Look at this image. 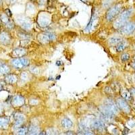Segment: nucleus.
Listing matches in <instances>:
<instances>
[{"label":"nucleus","mask_w":135,"mask_h":135,"mask_svg":"<svg viewBox=\"0 0 135 135\" xmlns=\"http://www.w3.org/2000/svg\"><path fill=\"white\" fill-rule=\"evenodd\" d=\"M132 13V9H127L126 11H124V12L120 15L119 18L118 20H116V22L114 23V28L116 29H119L122 27L123 26L125 25V23L127 21V20L130 16H131Z\"/></svg>","instance_id":"f257e3e1"},{"label":"nucleus","mask_w":135,"mask_h":135,"mask_svg":"<svg viewBox=\"0 0 135 135\" xmlns=\"http://www.w3.org/2000/svg\"><path fill=\"white\" fill-rule=\"evenodd\" d=\"M122 9V5L120 4H117L116 6H113L111 8L109 9V11L107 12V15H106V18L107 21H112L114 20V18L116 17L119 13L121 12Z\"/></svg>","instance_id":"f03ea898"},{"label":"nucleus","mask_w":135,"mask_h":135,"mask_svg":"<svg viewBox=\"0 0 135 135\" xmlns=\"http://www.w3.org/2000/svg\"><path fill=\"white\" fill-rule=\"evenodd\" d=\"M11 64L13 67L17 69H21L24 67H26L29 64V60L25 57H18L13 59L11 61Z\"/></svg>","instance_id":"7ed1b4c3"},{"label":"nucleus","mask_w":135,"mask_h":135,"mask_svg":"<svg viewBox=\"0 0 135 135\" xmlns=\"http://www.w3.org/2000/svg\"><path fill=\"white\" fill-rule=\"evenodd\" d=\"M17 22L20 24V25L22 26V28L26 30L31 29L32 27V23L31 22L26 18L24 17H21L17 18Z\"/></svg>","instance_id":"20e7f679"},{"label":"nucleus","mask_w":135,"mask_h":135,"mask_svg":"<svg viewBox=\"0 0 135 135\" xmlns=\"http://www.w3.org/2000/svg\"><path fill=\"white\" fill-rule=\"evenodd\" d=\"M135 30V23H128L121 28V32L124 35H129Z\"/></svg>","instance_id":"39448f33"},{"label":"nucleus","mask_w":135,"mask_h":135,"mask_svg":"<svg viewBox=\"0 0 135 135\" xmlns=\"http://www.w3.org/2000/svg\"><path fill=\"white\" fill-rule=\"evenodd\" d=\"M105 107L107 108L108 110H110L112 113H113L114 114H116L118 112V106L116 105L115 103L113 102V101L111 100H106L105 102Z\"/></svg>","instance_id":"423d86ee"},{"label":"nucleus","mask_w":135,"mask_h":135,"mask_svg":"<svg viewBox=\"0 0 135 135\" xmlns=\"http://www.w3.org/2000/svg\"><path fill=\"white\" fill-rule=\"evenodd\" d=\"M117 103H118V106L119 107V109H121L124 112H126V113H129L130 112V108L129 105L124 99H118V101H117Z\"/></svg>","instance_id":"0eeeda50"},{"label":"nucleus","mask_w":135,"mask_h":135,"mask_svg":"<svg viewBox=\"0 0 135 135\" xmlns=\"http://www.w3.org/2000/svg\"><path fill=\"white\" fill-rule=\"evenodd\" d=\"M15 124H14V127L15 128H18L20 126L22 125L24 123V120H25V117L24 115H22L21 113H16L15 115Z\"/></svg>","instance_id":"6e6552de"},{"label":"nucleus","mask_w":135,"mask_h":135,"mask_svg":"<svg viewBox=\"0 0 135 135\" xmlns=\"http://www.w3.org/2000/svg\"><path fill=\"white\" fill-rule=\"evenodd\" d=\"M56 39V35L53 32H47L45 33L41 37V41L44 43H47L51 41H53Z\"/></svg>","instance_id":"1a4fd4ad"},{"label":"nucleus","mask_w":135,"mask_h":135,"mask_svg":"<svg viewBox=\"0 0 135 135\" xmlns=\"http://www.w3.org/2000/svg\"><path fill=\"white\" fill-rule=\"evenodd\" d=\"M91 126L93 128L96 130H102L104 128L103 123L100 120H95L94 122H93L92 123Z\"/></svg>","instance_id":"9d476101"},{"label":"nucleus","mask_w":135,"mask_h":135,"mask_svg":"<svg viewBox=\"0 0 135 135\" xmlns=\"http://www.w3.org/2000/svg\"><path fill=\"white\" fill-rule=\"evenodd\" d=\"M0 41L3 44H8L10 42V38L9 35L6 32H2L0 33Z\"/></svg>","instance_id":"9b49d317"},{"label":"nucleus","mask_w":135,"mask_h":135,"mask_svg":"<svg viewBox=\"0 0 135 135\" xmlns=\"http://www.w3.org/2000/svg\"><path fill=\"white\" fill-rule=\"evenodd\" d=\"M13 104L14 105H16V106H20V105H22V104H24V98L20 96V95H17V96H15L13 98Z\"/></svg>","instance_id":"f8f14e48"},{"label":"nucleus","mask_w":135,"mask_h":135,"mask_svg":"<svg viewBox=\"0 0 135 135\" xmlns=\"http://www.w3.org/2000/svg\"><path fill=\"white\" fill-rule=\"evenodd\" d=\"M62 125L64 128L70 129L73 126V123H72L71 119H70L68 118H65L62 120Z\"/></svg>","instance_id":"ddd939ff"},{"label":"nucleus","mask_w":135,"mask_h":135,"mask_svg":"<svg viewBox=\"0 0 135 135\" xmlns=\"http://www.w3.org/2000/svg\"><path fill=\"white\" fill-rule=\"evenodd\" d=\"M40 130L37 126L35 125H32L28 128V132L30 135H38L40 134Z\"/></svg>","instance_id":"4468645a"},{"label":"nucleus","mask_w":135,"mask_h":135,"mask_svg":"<svg viewBox=\"0 0 135 135\" xmlns=\"http://www.w3.org/2000/svg\"><path fill=\"white\" fill-rule=\"evenodd\" d=\"M122 41L121 38L117 37H110L108 40L109 44L111 45H116Z\"/></svg>","instance_id":"2eb2a0df"},{"label":"nucleus","mask_w":135,"mask_h":135,"mask_svg":"<svg viewBox=\"0 0 135 135\" xmlns=\"http://www.w3.org/2000/svg\"><path fill=\"white\" fill-rule=\"evenodd\" d=\"M80 134L83 135H93L91 130L88 128L87 126H86L84 124H81L80 126Z\"/></svg>","instance_id":"dca6fc26"},{"label":"nucleus","mask_w":135,"mask_h":135,"mask_svg":"<svg viewBox=\"0 0 135 135\" xmlns=\"http://www.w3.org/2000/svg\"><path fill=\"white\" fill-rule=\"evenodd\" d=\"M9 119L7 118H0V128H6L8 126Z\"/></svg>","instance_id":"f3484780"},{"label":"nucleus","mask_w":135,"mask_h":135,"mask_svg":"<svg viewBox=\"0 0 135 135\" xmlns=\"http://www.w3.org/2000/svg\"><path fill=\"white\" fill-rule=\"evenodd\" d=\"M6 80L7 82H8L9 84H13L14 82H16L17 80V76L14 74H9L6 78Z\"/></svg>","instance_id":"a211bd4d"},{"label":"nucleus","mask_w":135,"mask_h":135,"mask_svg":"<svg viewBox=\"0 0 135 135\" xmlns=\"http://www.w3.org/2000/svg\"><path fill=\"white\" fill-rule=\"evenodd\" d=\"M49 20L45 18V16H42L40 18V19H39V23L40 24V25L43 27H45L49 25Z\"/></svg>","instance_id":"6ab92c4d"},{"label":"nucleus","mask_w":135,"mask_h":135,"mask_svg":"<svg viewBox=\"0 0 135 135\" xmlns=\"http://www.w3.org/2000/svg\"><path fill=\"white\" fill-rule=\"evenodd\" d=\"M9 72V68L6 64L0 65V74H6Z\"/></svg>","instance_id":"aec40b11"},{"label":"nucleus","mask_w":135,"mask_h":135,"mask_svg":"<svg viewBox=\"0 0 135 135\" xmlns=\"http://www.w3.org/2000/svg\"><path fill=\"white\" fill-rule=\"evenodd\" d=\"M14 54L16 55V56L21 57L23 56L24 54H26L25 50L24 49H21V48H18V49H16L14 50Z\"/></svg>","instance_id":"412c9836"},{"label":"nucleus","mask_w":135,"mask_h":135,"mask_svg":"<svg viewBox=\"0 0 135 135\" xmlns=\"http://www.w3.org/2000/svg\"><path fill=\"white\" fill-rule=\"evenodd\" d=\"M28 132V128L26 127H22V128H18L16 130V134L18 135H26Z\"/></svg>","instance_id":"4be33fe9"},{"label":"nucleus","mask_w":135,"mask_h":135,"mask_svg":"<svg viewBox=\"0 0 135 135\" xmlns=\"http://www.w3.org/2000/svg\"><path fill=\"white\" fill-rule=\"evenodd\" d=\"M125 47H126V44H125V43L124 42H123V41H121L118 44V45L116 46V51H123L124 49H125Z\"/></svg>","instance_id":"5701e85b"},{"label":"nucleus","mask_w":135,"mask_h":135,"mask_svg":"<svg viewBox=\"0 0 135 135\" xmlns=\"http://www.w3.org/2000/svg\"><path fill=\"white\" fill-rule=\"evenodd\" d=\"M122 96L123 97V98L125 99V100H130L131 97H132V95H131V93H130L129 91H124L122 94Z\"/></svg>","instance_id":"b1692460"},{"label":"nucleus","mask_w":135,"mask_h":135,"mask_svg":"<svg viewBox=\"0 0 135 135\" xmlns=\"http://www.w3.org/2000/svg\"><path fill=\"white\" fill-rule=\"evenodd\" d=\"M1 20L5 24H6L9 21V18H8L7 14H2V15L1 16Z\"/></svg>","instance_id":"393cba45"},{"label":"nucleus","mask_w":135,"mask_h":135,"mask_svg":"<svg viewBox=\"0 0 135 135\" xmlns=\"http://www.w3.org/2000/svg\"><path fill=\"white\" fill-rule=\"evenodd\" d=\"M93 21H94V17L93 16L92 18H91V20H90V22L88 24V25L87 26V28H86V31H89V30L91 28V26H92V24L93 23Z\"/></svg>","instance_id":"a878e982"},{"label":"nucleus","mask_w":135,"mask_h":135,"mask_svg":"<svg viewBox=\"0 0 135 135\" xmlns=\"http://www.w3.org/2000/svg\"><path fill=\"white\" fill-rule=\"evenodd\" d=\"M130 59V56L128 54H123L122 57H121V60L122 62H126Z\"/></svg>","instance_id":"bb28decb"},{"label":"nucleus","mask_w":135,"mask_h":135,"mask_svg":"<svg viewBox=\"0 0 135 135\" xmlns=\"http://www.w3.org/2000/svg\"><path fill=\"white\" fill-rule=\"evenodd\" d=\"M113 0H103V6L105 7V8H107V7L110 6V3H111Z\"/></svg>","instance_id":"cd10ccee"},{"label":"nucleus","mask_w":135,"mask_h":135,"mask_svg":"<svg viewBox=\"0 0 135 135\" xmlns=\"http://www.w3.org/2000/svg\"><path fill=\"white\" fill-rule=\"evenodd\" d=\"M6 25V26L8 27V28H14V23H13L12 21H10V20H9V22L7 23Z\"/></svg>","instance_id":"c85d7f7f"},{"label":"nucleus","mask_w":135,"mask_h":135,"mask_svg":"<svg viewBox=\"0 0 135 135\" xmlns=\"http://www.w3.org/2000/svg\"><path fill=\"white\" fill-rule=\"evenodd\" d=\"M21 79H22V80H26V79H28V75H27V74H26V72L22 73V75H21Z\"/></svg>","instance_id":"c756f323"},{"label":"nucleus","mask_w":135,"mask_h":135,"mask_svg":"<svg viewBox=\"0 0 135 135\" xmlns=\"http://www.w3.org/2000/svg\"><path fill=\"white\" fill-rule=\"evenodd\" d=\"M54 129H50L49 131H48V133L47 134H53V135H55V134H57L56 133V130H53Z\"/></svg>","instance_id":"7c9ffc66"},{"label":"nucleus","mask_w":135,"mask_h":135,"mask_svg":"<svg viewBox=\"0 0 135 135\" xmlns=\"http://www.w3.org/2000/svg\"><path fill=\"white\" fill-rule=\"evenodd\" d=\"M45 1V0H39V3L40 5H43V4H44Z\"/></svg>","instance_id":"2f4dec72"},{"label":"nucleus","mask_w":135,"mask_h":135,"mask_svg":"<svg viewBox=\"0 0 135 135\" xmlns=\"http://www.w3.org/2000/svg\"><path fill=\"white\" fill-rule=\"evenodd\" d=\"M8 1H9V3H15L16 2V1L17 0H8Z\"/></svg>","instance_id":"473e14b6"},{"label":"nucleus","mask_w":135,"mask_h":135,"mask_svg":"<svg viewBox=\"0 0 135 135\" xmlns=\"http://www.w3.org/2000/svg\"><path fill=\"white\" fill-rule=\"evenodd\" d=\"M132 93L135 96V88H133L132 90Z\"/></svg>","instance_id":"72a5a7b5"},{"label":"nucleus","mask_w":135,"mask_h":135,"mask_svg":"<svg viewBox=\"0 0 135 135\" xmlns=\"http://www.w3.org/2000/svg\"><path fill=\"white\" fill-rule=\"evenodd\" d=\"M132 67H133L134 69H135V62H133V64H132Z\"/></svg>","instance_id":"f704fd0d"},{"label":"nucleus","mask_w":135,"mask_h":135,"mask_svg":"<svg viewBox=\"0 0 135 135\" xmlns=\"http://www.w3.org/2000/svg\"><path fill=\"white\" fill-rule=\"evenodd\" d=\"M132 61H133V62H135V56L133 57V58H132Z\"/></svg>","instance_id":"c9c22d12"},{"label":"nucleus","mask_w":135,"mask_h":135,"mask_svg":"<svg viewBox=\"0 0 135 135\" xmlns=\"http://www.w3.org/2000/svg\"><path fill=\"white\" fill-rule=\"evenodd\" d=\"M80 1H84V2H86V1H87V0H80Z\"/></svg>","instance_id":"e433bc0d"},{"label":"nucleus","mask_w":135,"mask_h":135,"mask_svg":"<svg viewBox=\"0 0 135 135\" xmlns=\"http://www.w3.org/2000/svg\"><path fill=\"white\" fill-rule=\"evenodd\" d=\"M1 86L0 85V89H1Z\"/></svg>","instance_id":"4c0bfd02"},{"label":"nucleus","mask_w":135,"mask_h":135,"mask_svg":"<svg viewBox=\"0 0 135 135\" xmlns=\"http://www.w3.org/2000/svg\"><path fill=\"white\" fill-rule=\"evenodd\" d=\"M1 0H0V4H1Z\"/></svg>","instance_id":"58836bf2"}]
</instances>
